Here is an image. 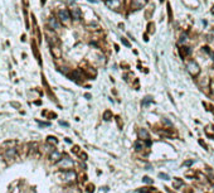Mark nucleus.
<instances>
[{"label": "nucleus", "mask_w": 214, "mask_h": 193, "mask_svg": "<svg viewBox=\"0 0 214 193\" xmlns=\"http://www.w3.org/2000/svg\"><path fill=\"white\" fill-rule=\"evenodd\" d=\"M188 53H190V49L189 48H186V47H184L183 49H181V56H185V54H188Z\"/></svg>", "instance_id": "obj_10"}, {"label": "nucleus", "mask_w": 214, "mask_h": 193, "mask_svg": "<svg viewBox=\"0 0 214 193\" xmlns=\"http://www.w3.org/2000/svg\"><path fill=\"white\" fill-rule=\"evenodd\" d=\"M142 181L145 182V183H151V179H150L149 177H144V178H142Z\"/></svg>", "instance_id": "obj_13"}, {"label": "nucleus", "mask_w": 214, "mask_h": 193, "mask_svg": "<svg viewBox=\"0 0 214 193\" xmlns=\"http://www.w3.org/2000/svg\"><path fill=\"white\" fill-rule=\"evenodd\" d=\"M14 153H15V150H9L8 153L5 154V157H11V155H13V154H14Z\"/></svg>", "instance_id": "obj_14"}, {"label": "nucleus", "mask_w": 214, "mask_h": 193, "mask_svg": "<svg viewBox=\"0 0 214 193\" xmlns=\"http://www.w3.org/2000/svg\"><path fill=\"white\" fill-rule=\"evenodd\" d=\"M106 4L107 6H111V9H117L121 6V0H107Z\"/></svg>", "instance_id": "obj_5"}, {"label": "nucleus", "mask_w": 214, "mask_h": 193, "mask_svg": "<svg viewBox=\"0 0 214 193\" xmlns=\"http://www.w3.org/2000/svg\"><path fill=\"white\" fill-rule=\"evenodd\" d=\"M212 11H214V10H212Z\"/></svg>", "instance_id": "obj_19"}, {"label": "nucleus", "mask_w": 214, "mask_h": 193, "mask_svg": "<svg viewBox=\"0 0 214 193\" xmlns=\"http://www.w3.org/2000/svg\"><path fill=\"white\" fill-rule=\"evenodd\" d=\"M58 17H59V19H60V22L62 23H67V22L69 20V18H71V14H69V11H67V10H59V13H58Z\"/></svg>", "instance_id": "obj_2"}, {"label": "nucleus", "mask_w": 214, "mask_h": 193, "mask_svg": "<svg viewBox=\"0 0 214 193\" xmlns=\"http://www.w3.org/2000/svg\"><path fill=\"white\" fill-rule=\"evenodd\" d=\"M212 93L214 95V81L212 82Z\"/></svg>", "instance_id": "obj_17"}, {"label": "nucleus", "mask_w": 214, "mask_h": 193, "mask_svg": "<svg viewBox=\"0 0 214 193\" xmlns=\"http://www.w3.org/2000/svg\"><path fill=\"white\" fill-rule=\"evenodd\" d=\"M145 4H146V0H132V1H131V8L141 9Z\"/></svg>", "instance_id": "obj_3"}, {"label": "nucleus", "mask_w": 214, "mask_h": 193, "mask_svg": "<svg viewBox=\"0 0 214 193\" xmlns=\"http://www.w3.org/2000/svg\"><path fill=\"white\" fill-rule=\"evenodd\" d=\"M72 17L74 18V19H79V18H81V11H79L78 8L72 9Z\"/></svg>", "instance_id": "obj_7"}, {"label": "nucleus", "mask_w": 214, "mask_h": 193, "mask_svg": "<svg viewBox=\"0 0 214 193\" xmlns=\"http://www.w3.org/2000/svg\"><path fill=\"white\" fill-rule=\"evenodd\" d=\"M151 101H152V99H151V97H149V96H148L145 100H144L142 105H148V104H149V102H151Z\"/></svg>", "instance_id": "obj_11"}, {"label": "nucleus", "mask_w": 214, "mask_h": 193, "mask_svg": "<svg viewBox=\"0 0 214 193\" xmlns=\"http://www.w3.org/2000/svg\"><path fill=\"white\" fill-rule=\"evenodd\" d=\"M140 137L141 138H144V139H149V132L145 130V129H141V130H140Z\"/></svg>", "instance_id": "obj_8"}, {"label": "nucleus", "mask_w": 214, "mask_h": 193, "mask_svg": "<svg viewBox=\"0 0 214 193\" xmlns=\"http://www.w3.org/2000/svg\"><path fill=\"white\" fill-rule=\"evenodd\" d=\"M88 1H91V3H97V0H88Z\"/></svg>", "instance_id": "obj_18"}, {"label": "nucleus", "mask_w": 214, "mask_h": 193, "mask_svg": "<svg viewBox=\"0 0 214 193\" xmlns=\"http://www.w3.org/2000/svg\"><path fill=\"white\" fill-rule=\"evenodd\" d=\"M62 168H64V169H68V168H71V167L73 165V162L71 159H68V158H66V159H62L60 162L58 163Z\"/></svg>", "instance_id": "obj_4"}, {"label": "nucleus", "mask_w": 214, "mask_h": 193, "mask_svg": "<svg viewBox=\"0 0 214 193\" xmlns=\"http://www.w3.org/2000/svg\"><path fill=\"white\" fill-rule=\"evenodd\" d=\"M135 149L136 150H141L142 149V143H141V141H136V143H135Z\"/></svg>", "instance_id": "obj_9"}, {"label": "nucleus", "mask_w": 214, "mask_h": 193, "mask_svg": "<svg viewBox=\"0 0 214 193\" xmlns=\"http://www.w3.org/2000/svg\"><path fill=\"white\" fill-rule=\"evenodd\" d=\"M186 68H188V71H189V73L193 75V76H197L200 72V67L195 61H190L189 63H188Z\"/></svg>", "instance_id": "obj_1"}, {"label": "nucleus", "mask_w": 214, "mask_h": 193, "mask_svg": "<svg viewBox=\"0 0 214 193\" xmlns=\"http://www.w3.org/2000/svg\"><path fill=\"white\" fill-rule=\"evenodd\" d=\"M121 40H122V43H123V44H125V46H127V47H130V43H129V42H127V40L125 39V38H122V39H121Z\"/></svg>", "instance_id": "obj_15"}, {"label": "nucleus", "mask_w": 214, "mask_h": 193, "mask_svg": "<svg viewBox=\"0 0 214 193\" xmlns=\"http://www.w3.org/2000/svg\"><path fill=\"white\" fill-rule=\"evenodd\" d=\"M184 164L185 165H190V164H193V160H188V162H185Z\"/></svg>", "instance_id": "obj_16"}, {"label": "nucleus", "mask_w": 214, "mask_h": 193, "mask_svg": "<svg viewBox=\"0 0 214 193\" xmlns=\"http://www.w3.org/2000/svg\"><path fill=\"white\" fill-rule=\"evenodd\" d=\"M159 177H160V178H164V179H169V176L168 174H164V173H160Z\"/></svg>", "instance_id": "obj_12"}, {"label": "nucleus", "mask_w": 214, "mask_h": 193, "mask_svg": "<svg viewBox=\"0 0 214 193\" xmlns=\"http://www.w3.org/2000/svg\"><path fill=\"white\" fill-rule=\"evenodd\" d=\"M48 24H49V27L52 28V29H58L59 28V24H58V22H57L56 18H49Z\"/></svg>", "instance_id": "obj_6"}]
</instances>
